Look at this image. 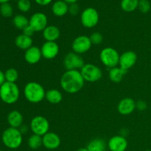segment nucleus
<instances>
[{
  "mask_svg": "<svg viewBox=\"0 0 151 151\" xmlns=\"http://www.w3.org/2000/svg\"><path fill=\"white\" fill-rule=\"evenodd\" d=\"M150 3L148 0H139L138 8L142 13H147L150 10Z\"/></svg>",
  "mask_w": 151,
  "mask_h": 151,
  "instance_id": "31",
  "label": "nucleus"
},
{
  "mask_svg": "<svg viewBox=\"0 0 151 151\" xmlns=\"http://www.w3.org/2000/svg\"><path fill=\"white\" fill-rule=\"evenodd\" d=\"M10 0H0V3L1 4H4V3H8V1Z\"/></svg>",
  "mask_w": 151,
  "mask_h": 151,
  "instance_id": "40",
  "label": "nucleus"
},
{
  "mask_svg": "<svg viewBox=\"0 0 151 151\" xmlns=\"http://www.w3.org/2000/svg\"><path fill=\"white\" fill-rule=\"evenodd\" d=\"M136 109L141 111H144L147 109V103L143 100H139V101L136 102Z\"/></svg>",
  "mask_w": 151,
  "mask_h": 151,
  "instance_id": "34",
  "label": "nucleus"
},
{
  "mask_svg": "<svg viewBox=\"0 0 151 151\" xmlns=\"http://www.w3.org/2000/svg\"><path fill=\"white\" fill-rule=\"evenodd\" d=\"M128 71L122 69L120 66H116L110 69L109 72V78L112 82L119 83L122 81Z\"/></svg>",
  "mask_w": 151,
  "mask_h": 151,
  "instance_id": "22",
  "label": "nucleus"
},
{
  "mask_svg": "<svg viewBox=\"0 0 151 151\" xmlns=\"http://www.w3.org/2000/svg\"><path fill=\"white\" fill-rule=\"evenodd\" d=\"M100 16L96 9L93 7L86 8L81 16V22L83 26L86 28H93L98 24Z\"/></svg>",
  "mask_w": 151,
  "mask_h": 151,
  "instance_id": "8",
  "label": "nucleus"
},
{
  "mask_svg": "<svg viewBox=\"0 0 151 151\" xmlns=\"http://www.w3.org/2000/svg\"><path fill=\"white\" fill-rule=\"evenodd\" d=\"M139 0H122L120 3L121 8L123 11L131 13L138 8Z\"/></svg>",
  "mask_w": 151,
  "mask_h": 151,
  "instance_id": "25",
  "label": "nucleus"
},
{
  "mask_svg": "<svg viewBox=\"0 0 151 151\" xmlns=\"http://www.w3.org/2000/svg\"><path fill=\"white\" fill-rule=\"evenodd\" d=\"M60 35V31L57 26L50 25L43 30V37L46 41L55 42Z\"/></svg>",
  "mask_w": 151,
  "mask_h": 151,
  "instance_id": "18",
  "label": "nucleus"
},
{
  "mask_svg": "<svg viewBox=\"0 0 151 151\" xmlns=\"http://www.w3.org/2000/svg\"><path fill=\"white\" fill-rule=\"evenodd\" d=\"M13 23L17 29L23 30L29 25V19L24 15H16L13 19Z\"/></svg>",
  "mask_w": 151,
  "mask_h": 151,
  "instance_id": "26",
  "label": "nucleus"
},
{
  "mask_svg": "<svg viewBox=\"0 0 151 151\" xmlns=\"http://www.w3.org/2000/svg\"><path fill=\"white\" fill-rule=\"evenodd\" d=\"M90 40L91 41V44H94V45H97L103 42V36L100 32H93L91 35H90Z\"/></svg>",
  "mask_w": 151,
  "mask_h": 151,
  "instance_id": "32",
  "label": "nucleus"
},
{
  "mask_svg": "<svg viewBox=\"0 0 151 151\" xmlns=\"http://www.w3.org/2000/svg\"><path fill=\"white\" fill-rule=\"evenodd\" d=\"M59 50L58 44L53 41H45L41 47L42 57L47 60H52L57 57Z\"/></svg>",
  "mask_w": 151,
  "mask_h": 151,
  "instance_id": "12",
  "label": "nucleus"
},
{
  "mask_svg": "<svg viewBox=\"0 0 151 151\" xmlns=\"http://www.w3.org/2000/svg\"><path fill=\"white\" fill-rule=\"evenodd\" d=\"M22 32H23L22 33H23L24 35H27V36L32 37V35H33V34L35 32V31L32 29V27H30L29 25H28L27 27H25L24 29L22 30Z\"/></svg>",
  "mask_w": 151,
  "mask_h": 151,
  "instance_id": "35",
  "label": "nucleus"
},
{
  "mask_svg": "<svg viewBox=\"0 0 151 151\" xmlns=\"http://www.w3.org/2000/svg\"><path fill=\"white\" fill-rule=\"evenodd\" d=\"M48 19L44 13L37 12L31 16L29 19V25L35 32H41L48 26Z\"/></svg>",
  "mask_w": 151,
  "mask_h": 151,
  "instance_id": "11",
  "label": "nucleus"
},
{
  "mask_svg": "<svg viewBox=\"0 0 151 151\" xmlns=\"http://www.w3.org/2000/svg\"><path fill=\"white\" fill-rule=\"evenodd\" d=\"M91 41L87 35H79L74 39L72 44V48L74 52L78 55H82L89 51L91 46Z\"/></svg>",
  "mask_w": 151,
  "mask_h": 151,
  "instance_id": "10",
  "label": "nucleus"
},
{
  "mask_svg": "<svg viewBox=\"0 0 151 151\" xmlns=\"http://www.w3.org/2000/svg\"><path fill=\"white\" fill-rule=\"evenodd\" d=\"M27 144L29 148L32 150H36L39 148L41 145H43L42 137L36 135V134H32L28 139Z\"/></svg>",
  "mask_w": 151,
  "mask_h": 151,
  "instance_id": "27",
  "label": "nucleus"
},
{
  "mask_svg": "<svg viewBox=\"0 0 151 151\" xmlns=\"http://www.w3.org/2000/svg\"><path fill=\"white\" fill-rule=\"evenodd\" d=\"M15 44L19 49L26 51L32 46V37L27 36L22 33L16 37L15 39Z\"/></svg>",
  "mask_w": 151,
  "mask_h": 151,
  "instance_id": "21",
  "label": "nucleus"
},
{
  "mask_svg": "<svg viewBox=\"0 0 151 151\" xmlns=\"http://www.w3.org/2000/svg\"><path fill=\"white\" fill-rule=\"evenodd\" d=\"M137 61V55L135 52L126 51L120 55L119 57V65L122 69L128 71L136 64Z\"/></svg>",
  "mask_w": 151,
  "mask_h": 151,
  "instance_id": "13",
  "label": "nucleus"
},
{
  "mask_svg": "<svg viewBox=\"0 0 151 151\" xmlns=\"http://www.w3.org/2000/svg\"><path fill=\"white\" fill-rule=\"evenodd\" d=\"M0 151H2V150H0Z\"/></svg>",
  "mask_w": 151,
  "mask_h": 151,
  "instance_id": "42",
  "label": "nucleus"
},
{
  "mask_svg": "<svg viewBox=\"0 0 151 151\" xmlns=\"http://www.w3.org/2000/svg\"><path fill=\"white\" fill-rule=\"evenodd\" d=\"M24 95L29 103H38L45 98L46 91L42 85L35 81H31L25 85Z\"/></svg>",
  "mask_w": 151,
  "mask_h": 151,
  "instance_id": "2",
  "label": "nucleus"
},
{
  "mask_svg": "<svg viewBox=\"0 0 151 151\" xmlns=\"http://www.w3.org/2000/svg\"><path fill=\"white\" fill-rule=\"evenodd\" d=\"M81 73L84 81L94 83L100 81L103 77V72L100 67L92 63H86L81 69Z\"/></svg>",
  "mask_w": 151,
  "mask_h": 151,
  "instance_id": "6",
  "label": "nucleus"
},
{
  "mask_svg": "<svg viewBox=\"0 0 151 151\" xmlns=\"http://www.w3.org/2000/svg\"><path fill=\"white\" fill-rule=\"evenodd\" d=\"M85 65L81 55L72 52H69L63 59V66L66 70H81Z\"/></svg>",
  "mask_w": 151,
  "mask_h": 151,
  "instance_id": "9",
  "label": "nucleus"
},
{
  "mask_svg": "<svg viewBox=\"0 0 151 151\" xmlns=\"http://www.w3.org/2000/svg\"><path fill=\"white\" fill-rule=\"evenodd\" d=\"M80 11V7L77 3L71 4L70 6H69V12L72 16H76L78 14Z\"/></svg>",
  "mask_w": 151,
  "mask_h": 151,
  "instance_id": "33",
  "label": "nucleus"
},
{
  "mask_svg": "<svg viewBox=\"0 0 151 151\" xmlns=\"http://www.w3.org/2000/svg\"><path fill=\"white\" fill-rule=\"evenodd\" d=\"M77 151H88V149L86 148V147H82V148H80L78 149Z\"/></svg>",
  "mask_w": 151,
  "mask_h": 151,
  "instance_id": "39",
  "label": "nucleus"
},
{
  "mask_svg": "<svg viewBox=\"0 0 151 151\" xmlns=\"http://www.w3.org/2000/svg\"><path fill=\"white\" fill-rule=\"evenodd\" d=\"M17 7L20 11L27 13L31 8V2L29 0H19L17 2Z\"/></svg>",
  "mask_w": 151,
  "mask_h": 151,
  "instance_id": "30",
  "label": "nucleus"
},
{
  "mask_svg": "<svg viewBox=\"0 0 151 151\" xmlns=\"http://www.w3.org/2000/svg\"><path fill=\"white\" fill-rule=\"evenodd\" d=\"M29 127L33 134L43 137L50 130V123L46 117L43 116H35L31 120Z\"/></svg>",
  "mask_w": 151,
  "mask_h": 151,
  "instance_id": "7",
  "label": "nucleus"
},
{
  "mask_svg": "<svg viewBox=\"0 0 151 151\" xmlns=\"http://www.w3.org/2000/svg\"><path fill=\"white\" fill-rule=\"evenodd\" d=\"M6 82L5 80V76H4V72H3L2 71L0 70V86H1L2 84H4Z\"/></svg>",
  "mask_w": 151,
  "mask_h": 151,
  "instance_id": "37",
  "label": "nucleus"
},
{
  "mask_svg": "<svg viewBox=\"0 0 151 151\" xmlns=\"http://www.w3.org/2000/svg\"><path fill=\"white\" fill-rule=\"evenodd\" d=\"M42 58L41 49L36 46H32L24 52V59L27 63L30 65L36 64Z\"/></svg>",
  "mask_w": 151,
  "mask_h": 151,
  "instance_id": "17",
  "label": "nucleus"
},
{
  "mask_svg": "<svg viewBox=\"0 0 151 151\" xmlns=\"http://www.w3.org/2000/svg\"><path fill=\"white\" fill-rule=\"evenodd\" d=\"M13 13V9L11 4L9 3H4L0 6V13L3 17H11Z\"/></svg>",
  "mask_w": 151,
  "mask_h": 151,
  "instance_id": "29",
  "label": "nucleus"
},
{
  "mask_svg": "<svg viewBox=\"0 0 151 151\" xmlns=\"http://www.w3.org/2000/svg\"><path fill=\"white\" fill-rule=\"evenodd\" d=\"M2 142L7 148L17 149L22 145L23 141L22 133L19 128L9 127L5 129L1 136Z\"/></svg>",
  "mask_w": 151,
  "mask_h": 151,
  "instance_id": "3",
  "label": "nucleus"
},
{
  "mask_svg": "<svg viewBox=\"0 0 151 151\" xmlns=\"http://www.w3.org/2000/svg\"><path fill=\"white\" fill-rule=\"evenodd\" d=\"M35 2L41 6H46L50 4L52 1V0H35Z\"/></svg>",
  "mask_w": 151,
  "mask_h": 151,
  "instance_id": "36",
  "label": "nucleus"
},
{
  "mask_svg": "<svg viewBox=\"0 0 151 151\" xmlns=\"http://www.w3.org/2000/svg\"><path fill=\"white\" fill-rule=\"evenodd\" d=\"M23 116L17 110L12 111L7 115V122L12 128H20L23 124Z\"/></svg>",
  "mask_w": 151,
  "mask_h": 151,
  "instance_id": "19",
  "label": "nucleus"
},
{
  "mask_svg": "<svg viewBox=\"0 0 151 151\" xmlns=\"http://www.w3.org/2000/svg\"><path fill=\"white\" fill-rule=\"evenodd\" d=\"M4 76L7 82L16 83L19 79V72L14 68H10L5 71Z\"/></svg>",
  "mask_w": 151,
  "mask_h": 151,
  "instance_id": "28",
  "label": "nucleus"
},
{
  "mask_svg": "<svg viewBox=\"0 0 151 151\" xmlns=\"http://www.w3.org/2000/svg\"><path fill=\"white\" fill-rule=\"evenodd\" d=\"M52 12L58 17H62L69 12V5L63 0H58L52 6Z\"/></svg>",
  "mask_w": 151,
  "mask_h": 151,
  "instance_id": "20",
  "label": "nucleus"
},
{
  "mask_svg": "<svg viewBox=\"0 0 151 151\" xmlns=\"http://www.w3.org/2000/svg\"><path fill=\"white\" fill-rule=\"evenodd\" d=\"M19 96L20 91L16 83L6 81L0 86V99L6 104H13L16 103Z\"/></svg>",
  "mask_w": 151,
  "mask_h": 151,
  "instance_id": "4",
  "label": "nucleus"
},
{
  "mask_svg": "<svg viewBox=\"0 0 151 151\" xmlns=\"http://www.w3.org/2000/svg\"><path fill=\"white\" fill-rule=\"evenodd\" d=\"M119 57L120 55L117 50L112 47H106L103 49L100 53V59L102 63L110 69L119 65Z\"/></svg>",
  "mask_w": 151,
  "mask_h": 151,
  "instance_id": "5",
  "label": "nucleus"
},
{
  "mask_svg": "<svg viewBox=\"0 0 151 151\" xmlns=\"http://www.w3.org/2000/svg\"><path fill=\"white\" fill-rule=\"evenodd\" d=\"M136 109V102L131 97H125L119 101L117 110L122 115H129Z\"/></svg>",
  "mask_w": 151,
  "mask_h": 151,
  "instance_id": "16",
  "label": "nucleus"
},
{
  "mask_svg": "<svg viewBox=\"0 0 151 151\" xmlns=\"http://www.w3.org/2000/svg\"><path fill=\"white\" fill-rule=\"evenodd\" d=\"M107 145L111 151H125L128 143L125 137L116 135L112 137L109 140Z\"/></svg>",
  "mask_w": 151,
  "mask_h": 151,
  "instance_id": "14",
  "label": "nucleus"
},
{
  "mask_svg": "<svg viewBox=\"0 0 151 151\" xmlns=\"http://www.w3.org/2000/svg\"><path fill=\"white\" fill-rule=\"evenodd\" d=\"M145 151H151L150 150H145Z\"/></svg>",
  "mask_w": 151,
  "mask_h": 151,
  "instance_id": "41",
  "label": "nucleus"
},
{
  "mask_svg": "<svg viewBox=\"0 0 151 151\" xmlns=\"http://www.w3.org/2000/svg\"><path fill=\"white\" fill-rule=\"evenodd\" d=\"M45 99L51 104H58L63 100V94L59 90L52 88L46 91Z\"/></svg>",
  "mask_w": 151,
  "mask_h": 151,
  "instance_id": "23",
  "label": "nucleus"
},
{
  "mask_svg": "<svg viewBox=\"0 0 151 151\" xmlns=\"http://www.w3.org/2000/svg\"><path fill=\"white\" fill-rule=\"evenodd\" d=\"M85 81L79 70H66L62 75L60 84L63 91L75 94L83 88Z\"/></svg>",
  "mask_w": 151,
  "mask_h": 151,
  "instance_id": "1",
  "label": "nucleus"
},
{
  "mask_svg": "<svg viewBox=\"0 0 151 151\" xmlns=\"http://www.w3.org/2000/svg\"><path fill=\"white\" fill-rule=\"evenodd\" d=\"M86 148L88 151H105L106 144L103 139H94L88 143Z\"/></svg>",
  "mask_w": 151,
  "mask_h": 151,
  "instance_id": "24",
  "label": "nucleus"
},
{
  "mask_svg": "<svg viewBox=\"0 0 151 151\" xmlns=\"http://www.w3.org/2000/svg\"><path fill=\"white\" fill-rule=\"evenodd\" d=\"M43 145L48 150H55L60 145V138L54 132H48L42 137Z\"/></svg>",
  "mask_w": 151,
  "mask_h": 151,
  "instance_id": "15",
  "label": "nucleus"
},
{
  "mask_svg": "<svg viewBox=\"0 0 151 151\" xmlns=\"http://www.w3.org/2000/svg\"><path fill=\"white\" fill-rule=\"evenodd\" d=\"M64 1H66L67 4H74V3H76L78 0H63Z\"/></svg>",
  "mask_w": 151,
  "mask_h": 151,
  "instance_id": "38",
  "label": "nucleus"
}]
</instances>
